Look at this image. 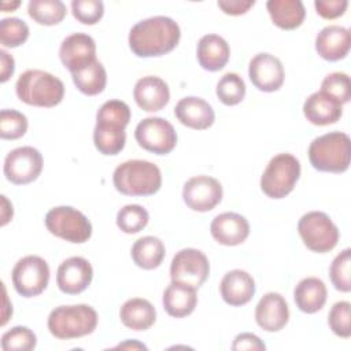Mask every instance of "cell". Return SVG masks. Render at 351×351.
Masks as SVG:
<instances>
[{
	"instance_id": "6da1fadb",
	"label": "cell",
	"mask_w": 351,
	"mask_h": 351,
	"mask_svg": "<svg viewBox=\"0 0 351 351\" xmlns=\"http://www.w3.org/2000/svg\"><path fill=\"white\" fill-rule=\"evenodd\" d=\"M181 37L178 23L163 15L137 22L129 32V48L136 56L152 58L171 52Z\"/></svg>"
},
{
	"instance_id": "7a4b0ae2",
	"label": "cell",
	"mask_w": 351,
	"mask_h": 351,
	"mask_svg": "<svg viewBox=\"0 0 351 351\" xmlns=\"http://www.w3.org/2000/svg\"><path fill=\"white\" fill-rule=\"evenodd\" d=\"M130 121V108L122 100H108L96 114L93 143L103 155H118L126 143L125 128Z\"/></svg>"
},
{
	"instance_id": "3957f363",
	"label": "cell",
	"mask_w": 351,
	"mask_h": 351,
	"mask_svg": "<svg viewBox=\"0 0 351 351\" xmlns=\"http://www.w3.org/2000/svg\"><path fill=\"white\" fill-rule=\"evenodd\" d=\"M112 182L118 192L126 196H151L160 189L162 173L148 160L132 159L117 166Z\"/></svg>"
},
{
	"instance_id": "277c9868",
	"label": "cell",
	"mask_w": 351,
	"mask_h": 351,
	"mask_svg": "<svg viewBox=\"0 0 351 351\" xmlns=\"http://www.w3.org/2000/svg\"><path fill=\"white\" fill-rule=\"evenodd\" d=\"M15 92L21 101L34 107H55L64 96L63 82L44 70H26L15 84Z\"/></svg>"
},
{
	"instance_id": "5b68a950",
	"label": "cell",
	"mask_w": 351,
	"mask_h": 351,
	"mask_svg": "<svg viewBox=\"0 0 351 351\" xmlns=\"http://www.w3.org/2000/svg\"><path fill=\"white\" fill-rule=\"evenodd\" d=\"M350 137L343 132H329L315 137L308 147V159L318 171L344 173L350 166Z\"/></svg>"
},
{
	"instance_id": "8992f818",
	"label": "cell",
	"mask_w": 351,
	"mask_h": 351,
	"mask_svg": "<svg viewBox=\"0 0 351 351\" xmlns=\"http://www.w3.org/2000/svg\"><path fill=\"white\" fill-rule=\"evenodd\" d=\"M97 313L88 304L55 307L48 315V330L60 340L90 335L97 326Z\"/></svg>"
},
{
	"instance_id": "52a82bcc",
	"label": "cell",
	"mask_w": 351,
	"mask_h": 351,
	"mask_svg": "<svg viewBox=\"0 0 351 351\" xmlns=\"http://www.w3.org/2000/svg\"><path fill=\"white\" fill-rule=\"evenodd\" d=\"M300 177V162L292 154H278L270 159L262 177L261 189L271 199L289 195Z\"/></svg>"
},
{
	"instance_id": "ba28073f",
	"label": "cell",
	"mask_w": 351,
	"mask_h": 351,
	"mask_svg": "<svg viewBox=\"0 0 351 351\" xmlns=\"http://www.w3.org/2000/svg\"><path fill=\"white\" fill-rule=\"evenodd\" d=\"M45 226L51 234L69 243H85L92 236L90 221L77 208L59 206L51 208L45 215Z\"/></svg>"
},
{
	"instance_id": "9c48e42d",
	"label": "cell",
	"mask_w": 351,
	"mask_h": 351,
	"mask_svg": "<svg viewBox=\"0 0 351 351\" xmlns=\"http://www.w3.org/2000/svg\"><path fill=\"white\" fill-rule=\"evenodd\" d=\"M298 232L304 245L318 254L332 251L340 237L337 226L322 211L306 213L298 222Z\"/></svg>"
},
{
	"instance_id": "30bf717a",
	"label": "cell",
	"mask_w": 351,
	"mask_h": 351,
	"mask_svg": "<svg viewBox=\"0 0 351 351\" xmlns=\"http://www.w3.org/2000/svg\"><path fill=\"white\" fill-rule=\"evenodd\" d=\"M15 291L23 298H33L44 292L49 281V266L37 255L21 258L11 273Z\"/></svg>"
},
{
	"instance_id": "8fae6325",
	"label": "cell",
	"mask_w": 351,
	"mask_h": 351,
	"mask_svg": "<svg viewBox=\"0 0 351 351\" xmlns=\"http://www.w3.org/2000/svg\"><path fill=\"white\" fill-rule=\"evenodd\" d=\"M134 138L141 148L156 155L170 154L177 144L173 125L160 117H148L140 121L134 130Z\"/></svg>"
},
{
	"instance_id": "7c38bea8",
	"label": "cell",
	"mask_w": 351,
	"mask_h": 351,
	"mask_svg": "<svg viewBox=\"0 0 351 351\" xmlns=\"http://www.w3.org/2000/svg\"><path fill=\"white\" fill-rule=\"evenodd\" d=\"M208 273V259L200 250L184 248L173 256L170 265V277L173 282L199 288L207 280Z\"/></svg>"
},
{
	"instance_id": "4fadbf2b",
	"label": "cell",
	"mask_w": 351,
	"mask_h": 351,
	"mask_svg": "<svg viewBox=\"0 0 351 351\" xmlns=\"http://www.w3.org/2000/svg\"><path fill=\"white\" fill-rule=\"evenodd\" d=\"M4 176L15 185L29 184L43 170V155L33 147H18L10 151L4 159Z\"/></svg>"
},
{
	"instance_id": "5bb4252c",
	"label": "cell",
	"mask_w": 351,
	"mask_h": 351,
	"mask_svg": "<svg viewBox=\"0 0 351 351\" xmlns=\"http://www.w3.org/2000/svg\"><path fill=\"white\" fill-rule=\"evenodd\" d=\"M221 182L210 176H196L189 178L182 188V199L185 204L197 213L213 210L222 200Z\"/></svg>"
},
{
	"instance_id": "9a60e30c",
	"label": "cell",
	"mask_w": 351,
	"mask_h": 351,
	"mask_svg": "<svg viewBox=\"0 0 351 351\" xmlns=\"http://www.w3.org/2000/svg\"><path fill=\"white\" fill-rule=\"evenodd\" d=\"M248 77L256 89L262 92H274L284 84V67L277 56L261 52L251 59Z\"/></svg>"
},
{
	"instance_id": "2e32d148",
	"label": "cell",
	"mask_w": 351,
	"mask_h": 351,
	"mask_svg": "<svg viewBox=\"0 0 351 351\" xmlns=\"http://www.w3.org/2000/svg\"><path fill=\"white\" fill-rule=\"evenodd\" d=\"M59 58L70 73L82 70L96 60V43L86 33H73L62 41Z\"/></svg>"
},
{
	"instance_id": "e0dca14e",
	"label": "cell",
	"mask_w": 351,
	"mask_h": 351,
	"mask_svg": "<svg viewBox=\"0 0 351 351\" xmlns=\"http://www.w3.org/2000/svg\"><path fill=\"white\" fill-rule=\"evenodd\" d=\"M93 278V269L88 259L71 256L64 259L56 273L58 288L67 295H77L85 291Z\"/></svg>"
},
{
	"instance_id": "ac0fdd59",
	"label": "cell",
	"mask_w": 351,
	"mask_h": 351,
	"mask_svg": "<svg viewBox=\"0 0 351 351\" xmlns=\"http://www.w3.org/2000/svg\"><path fill=\"white\" fill-rule=\"evenodd\" d=\"M289 319V308L284 296L277 292L265 293L256 304L255 321L266 332L281 330Z\"/></svg>"
},
{
	"instance_id": "d6986e66",
	"label": "cell",
	"mask_w": 351,
	"mask_h": 351,
	"mask_svg": "<svg viewBox=\"0 0 351 351\" xmlns=\"http://www.w3.org/2000/svg\"><path fill=\"white\" fill-rule=\"evenodd\" d=\"M210 233L222 245H239L247 240L250 223L245 217L237 213H222L213 219Z\"/></svg>"
},
{
	"instance_id": "ffe728a7",
	"label": "cell",
	"mask_w": 351,
	"mask_h": 351,
	"mask_svg": "<svg viewBox=\"0 0 351 351\" xmlns=\"http://www.w3.org/2000/svg\"><path fill=\"white\" fill-rule=\"evenodd\" d=\"M133 97L137 106L147 111H160L170 100L167 84L156 75H145L137 80L133 88Z\"/></svg>"
},
{
	"instance_id": "44dd1931",
	"label": "cell",
	"mask_w": 351,
	"mask_h": 351,
	"mask_svg": "<svg viewBox=\"0 0 351 351\" xmlns=\"http://www.w3.org/2000/svg\"><path fill=\"white\" fill-rule=\"evenodd\" d=\"M174 115L184 126L195 130L208 129L215 119L213 107L204 99L196 96L181 99L174 107Z\"/></svg>"
},
{
	"instance_id": "7402d4cb",
	"label": "cell",
	"mask_w": 351,
	"mask_h": 351,
	"mask_svg": "<svg viewBox=\"0 0 351 351\" xmlns=\"http://www.w3.org/2000/svg\"><path fill=\"white\" fill-rule=\"evenodd\" d=\"M219 292L225 303L239 307L247 304L255 295V281L245 270L228 271L219 284Z\"/></svg>"
},
{
	"instance_id": "603a6c76",
	"label": "cell",
	"mask_w": 351,
	"mask_h": 351,
	"mask_svg": "<svg viewBox=\"0 0 351 351\" xmlns=\"http://www.w3.org/2000/svg\"><path fill=\"white\" fill-rule=\"evenodd\" d=\"M350 45V30L339 25L324 27L315 37V49L318 55L329 62L344 59L348 55Z\"/></svg>"
},
{
	"instance_id": "cb8c5ba5",
	"label": "cell",
	"mask_w": 351,
	"mask_h": 351,
	"mask_svg": "<svg viewBox=\"0 0 351 351\" xmlns=\"http://www.w3.org/2000/svg\"><path fill=\"white\" fill-rule=\"evenodd\" d=\"M303 114L310 123L317 126H326L336 123L340 119L343 107L319 90L311 93L306 99L303 104Z\"/></svg>"
},
{
	"instance_id": "d4e9b609",
	"label": "cell",
	"mask_w": 351,
	"mask_h": 351,
	"mask_svg": "<svg viewBox=\"0 0 351 351\" xmlns=\"http://www.w3.org/2000/svg\"><path fill=\"white\" fill-rule=\"evenodd\" d=\"M230 56V48L226 40L218 34L203 36L196 48L199 64L207 71H218L225 67Z\"/></svg>"
},
{
	"instance_id": "484cf974",
	"label": "cell",
	"mask_w": 351,
	"mask_h": 351,
	"mask_svg": "<svg viewBox=\"0 0 351 351\" xmlns=\"http://www.w3.org/2000/svg\"><path fill=\"white\" fill-rule=\"evenodd\" d=\"M162 303L169 315L174 318L186 317L197 304L196 288L171 281V284L167 285L163 292Z\"/></svg>"
},
{
	"instance_id": "4316f807",
	"label": "cell",
	"mask_w": 351,
	"mask_h": 351,
	"mask_svg": "<svg viewBox=\"0 0 351 351\" xmlns=\"http://www.w3.org/2000/svg\"><path fill=\"white\" fill-rule=\"evenodd\" d=\"M326 287L317 277H306L298 282L293 289V300L296 307L306 313L314 314L319 311L326 302Z\"/></svg>"
},
{
	"instance_id": "83f0119b",
	"label": "cell",
	"mask_w": 351,
	"mask_h": 351,
	"mask_svg": "<svg viewBox=\"0 0 351 351\" xmlns=\"http://www.w3.org/2000/svg\"><path fill=\"white\" fill-rule=\"evenodd\" d=\"M119 318L122 324L132 330H147L156 321V310L149 300L132 298L122 304Z\"/></svg>"
},
{
	"instance_id": "f1b7e54d",
	"label": "cell",
	"mask_w": 351,
	"mask_h": 351,
	"mask_svg": "<svg viewBox=\"0 0 351 351\" xmlns=\"http://www.w3.org/2000/svg\"><path fill=\"white\" fill-rule=\"evenodd\" d=\"M266 8L273 23L284 30L299 27L306 16V10L300 0H269Z\"/></svg>"
},
{
	"instance_id": "f546056e",
	"label": "cell",
	"mask_w": 351,
	"mask_h": 351,
	"mask_svg": "<svg viewBox=\"0 0 351 351\" xmlns=\"http://www.w3.org/2000/svg\"><path fill=\"white\" fill-rule=\"evenodd\" d=\"M165 254L163 241L155 236H144L136 240L130 251L133 262L144 270H152L160 266Z\"/></svg>"
},
{
	"instance_id": "4dcf8cb0",
	"label": "cell",
	"mask_w": 351,
	"mask_h": 351,
	"mask_svg": "<svg viewBox=\"0 0 351 351\" xmlns=\"http://www.w3.org/2000/svg\"><path fill=\"white\" fill-rule=\"evenodd\" d=\"M71 78L77 89L86 96L101 93L107 84L106 69L99 60H95L82 70L71 73Z\"/></svg>"
},
{
	"instance_id": "1f68e13d",
	"label": "cell",
	"mask_w": 351,
	"mask_h": 351,
	"mask_svg": "<svg viewBox=\"0 0 351 351\" xmlns=\"http://www.w3.org/2000/svg\"><path fill=\"white\" fill-rule=\"evenodd\" d=\"M66 12V5L60 0H30L27 4L29 16L44 26L60 23Z\"/></svg>"
},
{
	"instance_id": "d6a6232c",
	"label": "cell",
	"mask_w": 351,
	"mask_h": 351,
	"mask_svg": "<svg viewBox=\"0 0 351 351\" xmlns=\"http://www.w3.org/2000/svg\"><path fill=\"white\" fill-rule=\"evenodd\" d=\"M149 221L148 211L140 204H126L117 214V226L128 234L143 230Z\"/></svg>"
},
{
	"instance_id": "836d02e7",
	"label": "cell",
	"mask_w": 351,
	"mask_h": 351,
	"mask_svg": "<svg viewBox=\"0 0 351 351\" xmlns=\"http://www.w3.org/2000/svg\"><path fill=\"white\" fill-rule=\"evenodd\" d=\"M217 96L225 106H236L245 96V84L236 73L223 74L217 84Z\"/></svg>"
},
{
	"instance_id": "e575fe53",
	"label": "cell",
	"mask_w": 351,
	"mask_h": 351,
	"mask_svg": "<svg viewBox=\"0 0 351 351\" xmlns=\"http://www.w3.org/2000/svg\"><path fill=\"white\" fill-rule=\"evenodd\" d=\"M321 92L341 106L348 103L351 99V84L348 74L341 71L328 74L321 84Z\"/></svg>"
},
{
	"instance_id": "d590c367",
	"label": "cell",
	"mask_w": 351,
	"mask_h": 351,
	"mask_svg": "<svg viewBox=\"0 0 351 351\" xmlns=\"http://www.w3.org/2000/svg\"><path fill=\"white\" fill-rule=\"evenodd\" d=\"M29 37V26L19 18H4L0 21V43L7 48L22 45Z\"/></svg>"
},
{
	"instance_id": "8d00e7d4",
	"label": "cell",
	"mask_w": 351,
	"mask_h": 351,
	"mask_svg": "<svg viewBox=\"0 0 351 351\" xmlns=\"http://www.w3.org/2000/svg\"><path fill=\"white\" fill-rule=\"evenodd\" d=\"M27 118L25 114L4 108L0 111V137L4 140H16L27 130Z\"/></svg>"
},
{
	"instance_id": "74e56055",
	"label": "cell",
	"mask_w": 351,
	"mask_h": 351,
	"mask_svg": "<svg viewBox=\"0 0 351 351\" xmlns=\"http://www.w3.org/2000/svg\"><path fill=\"white\" fill-rule=\"evenodd\" d=\"M36 344V335L26 326H14L1 336V348L4 351H30Z\"/></svg>"
},
{
	"instance_id": "f35d334b",
	"label": "cell",
	"mask_w": 351,
	"mask_h": 351,
	"mask_svg": "<svg viewBox=\"0 0 351 351\" xmlns=\"http://www.w3.org/2000/svg\"><path fill=\"white\" fill-rule=\"evenodd\" d=\"M350 265H351V250H343L329 267V276L333 287L340 292H350L351 291V281H350Z\"/></svg>"
},
{
	"instance_id": "ab89813d",
	"label": "cell",
	"mask_w": 351,
	"mask_h": 351,
	"mask_svg": "<svg viewBox=\"0 0 351 351\" xmlns=\"http://www.w3.org/2000/svg\"><path fill=\"white\" fill-rule=\"evenodd\" d=\"M350 308H351V304L346 300H341L332 306L328 315L329 328L336 336L343 339H348L351 336Z\"/></svg>"
},
{
	"instance_id": "60d3db41",
	"label": "cell",
	"mask_w": 351,
	"mask_h": 351,
	"mask_svg": "<svg viewBox=\"0 0 351 351\" xmlns=\"http://www.w3.org/2000/svg\"><path fill=\"white\" fill-rule=\"evenodd\" d=\"M73 16L84 25L97 23L104 14V4L100 0H73Z\"/></svg>"
},
{
	"instance_id": "b9f144b4",
	"label": "cell",
	"mask_w": 351,
	"mask_h": 351,
	"mask_svg": "<svg viewBox=\"0 0 351 351\" xmlns=\"http://www.w3.org/2000/svg\"><path fill=\"white\" fill-rule=\"evenodd\" d=\"M347 0H315L314 7L319 16L325 19H335L341 16L347 10Z\"/></svg>"
},
{
	"instance_id": "7bdbcfd3",
	"label": "cell",
	"mask_w": 351,
	"mask_h": 351,
	"mask_svg": "<svg viewBox=\"0 0 351 351\" xmlns=\"http://www.w3.org/2000/svg\"><path fill=\"white\" fill-rule=\"evenodd\" d=\"M232 350L234 351H240V350H266L265 343L254 333H240L234 337L233 344H232Z\"/></svg>"
},
{
	"instance_id": "ee69618b",
	"label": "cell",
	"mask_w": 351,
	"mask_h": 351,
	"mask_svg": "<svg viewBox=\"0 0 351 351\" xmlns=\"http://www.w3.org/2000/svg\"><path fill=\"white\" fill-rule=\"evenodd\" d=\"M218 7L228 15L245 14L254 4V0H219Z\"/></svg>"
},
{
	"instance_id": "f6af8a7d",
	"label": "cell",
	"mask_w": 351,
	"mask_h": 351,
	"mask_svg": "<svg viewBox=\"0 0 351 351\" xmlns=\"http://www.w3.org/2000/svg\"><path fill=\"white\" fill-rule=\"evenodd\" d=\"M0 64H1V67H0V73H1L0 81L5 82L14 74L15 62H14V58L8 52H5L4 49L0 51Z\"/></svg>"
},
{
	"instance_id": "bcb514c9",
	"label": "cell",
	"mask_w": 351,
	"mask_h": 351,
	"mask_svg": "<svg viewBox=\"0 0 351 351\" xmlns=\"http://www.w3.org/2000/svg\"><path fill=\"white\" fill-rule=\"evenodd\" d=\"M115 348H143V350H147V347H145L144 344H141V343H138V341H136V340H133V341L126 340L125 343L118 344Z\"/></svg>"
}]
</instances>
